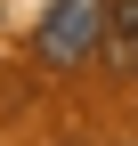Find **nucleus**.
<instances>
[{"instance_id": "nucleus-2", "label": "nucleus", "mask_w": 138, "mask_h": 146, "mask_svg": "<svg viewBox=\"0 0 138 146\" xmlns=\"http://www.w3.org/2000/svg\"><path fill=\"white\" fill-rule=\"evenodd\" d=\"M106 57L122 73H138V0H114L106 8Z\"/></svg>"}, {"instance_id": "nucleus-1", "label": "nucleus", "mask_w": 138, "mask_h": 146, "mask_svg": "<svg viewBox=\"0 0 138 146\" xmlns=\"http://www.w3.org/2000/svg\"><path fill=\"white\" fill-rule=\"evenodd\" d=\"M106 8L114 0H49V25H41V57L49 65H81L98 41H106Z\"/></svg>"}]
</instances>
